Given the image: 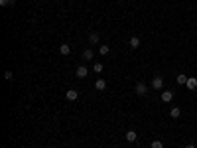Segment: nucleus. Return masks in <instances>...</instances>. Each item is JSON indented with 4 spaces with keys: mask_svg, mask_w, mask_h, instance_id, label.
I'll use <instances>...</instances> for the list:
<instances>
[{
    "mask_svg": "<svg viewBox=\"0 0 197 148\" xmlns=\"http://www.w3.org/2000/svg\"><path fill=\"white\" fill-rule=\"evenodd\" d=\"M75 75H77L79 79H85L87 75H89V69H87L85 65H79V67H77V71H75Z\"/></svg>",
    "mask_w": 197,
    "mask_h": 148,
    "instance_id": "obj_1",
    "label": "nucleus"
},
{
    "mask_svg": "<svg viewBox=\"0 0 197 148\" xmlns=\"http://www.w3.org/2000/svg\"><path fill=\"white\" fill-rule=\"evenodd\" d=\"M152 87L154 89H162V87H164V79H162L160 75H156V77L152 79Z\"/></svg>",
    "mask_w": 197,
    "mask_h": 148,
    "instance_id": "obj_2",
    "label": "nucleus"
},
{
    "mask_svg": "<svg viewBox=\"0 0 197 148\" xmlns=\"http://www.w3.org/2000/svg\"><path fill=\"white\" fill-rule=\"evenodd\" d=\"M136 93H138V95H146V93H148V89H146V83L138 81V83H136Z\"/></svg>",
    "mask_w": 197,
    "mask_h": 148,
    "instance_id": "obj_3",
    "label": "nucleus"
},
{
    "mask_svg": "<svg viewBox=\"0 0 197 148\" xmlns=\"http://www.w3.org/2000/svg\"><path fill=\"white\" fill-rule=\"evenodd\" d=\"M185 87L189 89V91H195V89H197V79L195 77H189V79H187V83H185Z\"/></svg>",
    "mask_w": 197,
    "mask_h": 148,
    "instance_id": "obj_4",
    "label": "nucleus"
},
{
    "mask_svg": "<svg viewBox=\"0 0 197 148\" xmlns=\"http://www.w3.org/2000/svg\"><path fill=\"white\" fill-rule=\"evenodd\" d=\"M65 97H67V101H77V97H79V93L75 91V89H69V91L65 93Z\"/></svg>",
    "mask_w": 197,
    "mask_h": 148,
    "instance_id": "obj_5",
    "label": "nucleus"
},
{
    "mask_svg": "<svg viewBox=\"0 0 197 148\" xmlns=\"http://www.w3.org/2000/svg\"><path fill=\"white\" fill-rule=\"evenodd\" d=\"M59 53H61V56H69V53H71L69 44H61V45H59Z\"/></svg>",
    "mask_w": 197,
    "mask_h": 148,
    "instance_id": "obj_6",
    "label": "nucleus"
},
{
    "mask_svg": "<svg viewBox=\"0 0 197 148\" xmlns=\"http://www.w3.org/2000/svg\"><path fill=\"white\" fill-rule=\"evenodd\" d=\"M171 99H174V93L171 91H164L162 93V101H164V103H170Z\"/></svg>",
    "mask_w": 197,
    "mask_h": 148,
    "instance_id": "obj_7",
    "label": "nucleus"
},
{
    "mask_svg": "<svg viewBox=\"0 0 197 148\" xmlns=\"http://www.w3.org/2000/svg\"><path fill=\"white\" fill-rule=\"evenodd\" d=\"M124 138H126L128 142H134V140H136V138H138L136 130H128V132H126V136H124Z\"/></svg>",
    "mask_w": 197,
    "mask_h": 148,
    "instance_id": "obj_8",
    "label": "nucleus"
},
{
    "mask_svg": "<svg viewBox=\"0 0 197 148\" xmlns=\"http://www.w3.org/2000/svg\"><path fill=\"white\" fill-rule=\"evenodd\" d=\"M95 87H97V91H104V89H107V81H104V79H97Z\"/></svg>",
    "mask_w": 197,
    "mask_h": 148,
    "instance_id": "obj_9",
    "label": "nucleus"
},
{
    "mask_svg": "<svg viewBox=\"0 0 197 148\" xmlns=\"http://www.w3.org/2000/svg\"><path fill=\"white\" fill-rule=\"evenodd\" d=\"M89 42L91 44H99V34L97 32H89Z\"/></svg>",
    "mask_w": 197,
    "mask_h": 148,
    "instance_id": "obj_10",
    "label": "nucleus"
},
{
    "mask_svg": "<svg viewBox=\"0 0 197 148\" xmlns=\"http://www.w3.org/2000/svg\"><path fill=\"white\" fill-rule=\"evenodd\" d=\"M93 57H95L93 49H85V52H83V59H93Z\"/></svg>",
    "mask_w": 197,
    "mask_h": 148,
    "instance_id": "obj_11",
    "label": "nucleus"
},
{
    "mask_svg": "<svg viewBox=\"0 0 197 148\" xmlns=\"http://www.w3.org/2000/svg\"><path fill=\"white\" fill-rule=\"evenodd\" d=\"M179 115H181V111H179L178 107H171V111H170V117H171V118H178Z\"/></svg>",
    "mask_w": 197,
    "mask_h": 148,
    "instance_id": "obj_12",
    "label": "nucleus"
},
{
    "mask_svg": "<svg viewBox=\"0 0 197 148\" xmlns=\"http://www.w3.org/2000/svg\"><path fill=\"white\" fill-rule=\"evenodd\" d=\"M187 79H189L187 75H178V77H175V81H178L179 85H185V83H187Z\"/></svg>",
    "mask_w": 197,
    "mask_h": 148,
    "instance_id": "obj_13",
    "label": "nucleus"
},
{
    "mask_svg": "<svg viewBox=\"0 0 197 148\" xmlns=\"http://www.w3.org/2000/svg\"><path fill=\"white\" fill-rule=\"evenodd\" d=\"M138 45H140V40H138L136 36H134V38H130V48H132V49H136Z\"/></svg>",
    "mask_w": 197,
    "mask_h": 148,
    "instance_id": "obj_14",
    "label": "nucleus"
},
{
    "mask_svg": "<svg viewBox=\"0 0 197 148\" xmlns=\"http://www.w3.org/2000/svg\"><path fill=\"white\" fill-rule=\"evenodd\" d=\"M99 52H100V56H107V53L111 52V48H108V45H104V44H103V45H100V48H99Z\"/></svg>",
    "mask_w": 197,
    "mask_h": 148,
    "instance_id": "obj_15",
    "label": "nucleus"
},
{
    "mask_svg": "<svg viewBox=\"0 0 197 148\" xmlns=\"http://www.w3.org/2000/svg\"><path fill=\"white\" fill-rule=\"evenodd\" d=\"M152 148H164V142L162 140H152Z\"/></svg>",
    "mask_w": 197,
    "mask_h": 148,
    "instance_id": "obj_16",
    "label": "nucleus"
},
{
    "mask_svg": "<svg viewBox=\"0 0 197 148\" xmlns=\"http://www.w3.org/2000/svg\"><path fill=\"white\" fill-rule=\"evenodd\" d=\"M93 71H95V73H100V71H103V63H95V65H93Z\"/></svg>",
    "mask_w": 197,
    "mask_h": 148,
    "instance_id": "obj_17",
    "label": "nucleus"
},
{
    "mask_svg": "<svg viewBox=\"0 0 197 148\" xmlns=\"http://www.w3.org/2000/svg\"><path fill=\"white\" fill-rule=\"evenodd\" d=\"M16 0H0V6H12Z\"/></svg>",
    "mask_w": 197,
    "mask_h": 148,
    "instance_id": "obj_18",
    "label": "nucleus"
},
{
    "mask_svg": "<svg viewBox=\"0 0 197 148\" xmlns=\"http://www.w3.org/2000/svg\"><path fill=\"white\" fill-rule=\"evenodd\" d=\"M12 77H14V75H12V71H10V69L4 71V79H6V81H12Z\"/></svg>",
    "mask_w": 197,
    "mask_h": 148,
    "instance_id": "obj_19",
    "label": "nucleus"
},
{
    "mask_svg": "<svg viewBox=\"0 0 197 148\" xmlns=\"http://www.w3.org/2000/svg\"><path fill=\"white\" fill-rule=\"evenodd\" d=\"M185 148H195V144H187V146H185Z\"/></svg>",
    "mask_w": 197,
    "mask_h": 148,
    "instance_id": "obj_20",
    "label": "nucleus"
}]
</instances>
